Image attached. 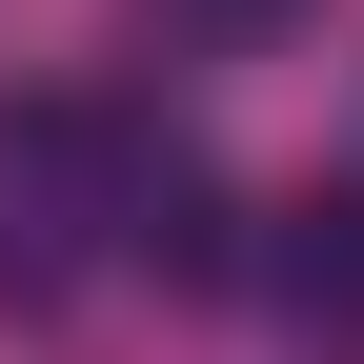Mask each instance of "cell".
Wrapping results in <instances>:
<instances>
[{"label": "cell", "instance_id": "cell-1", "mask_svg": "<svg viewBox=\"0 0 364 364\" xmlns=\"http://www.w3.org/2000/svg\"><path fill=\"white\" fill-rule=\"evenodd\" d=\"M122 162H142L122 102H0V284L21 304L122 263Z\"/></svg>", "mask_w": 364, "mask_h": 364}, {"label": "cell", "instance_id": "cell-2", "mask_svg": "<svg viewBox=\"0 0 364 364\" xmlns=\"http://www.w3.org/2000/svg\"><path fill=\"white\" fill-rule=\"evenodd\" d=\"M122 263H142V284H182V304L243 284V203H223L203 142H142V162H122Z\"/></svg>", "mask_w": 364, "mask_h": 364}, {"label": "cell", "instance_id": "cell-4", "mask_svg": "<svg viewBox=\"0 0 364 364\" xmlns=\"http://www.w3.org/2000/svg\"><path fill=\"white\" fill-rule=\"evenodd\" d=\"M284 21H304V0H142V41H162V61H263Z\"/></svg>", "mask_w": 364, "mask_h": 364}, {"label": "cell", "instance_id": "cell-3", "mask_svg": "<svg viewBox=\"0 0 364 364\" xmlns=\"http://www.w3.org/2000/svg\"><path fill=\"white\" fill-rule=\"evenodd\" d=\"M263 304H284L324 364H364V203H284V243H263Z\"/></svg>", "mask_w": 364, "mask_h": 364}]
</instances>
